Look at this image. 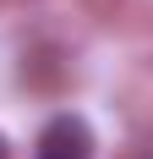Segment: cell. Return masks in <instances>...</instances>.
<instances>
[{
	"label": "cell",
	"mask_w": 153,
	"mask_h": 159,
	"mask_svg": "<svg viewBox=\"0 0 153 159\" xmlns=\"http://www.w3.org/2000/svg\"><path fill=\"white\" fill-rule=\"evenodd\" d=\"M33 159H93V126L82 115H49L38 143H33Z\"/></svg>",
	"instance_id": "1"
},
{
	"label": "cell",
	"mask_w": 153,
	"mask_h": 159,
	"mask_svg": "<svg viewBox=\"0 0 153 159\" xmlns=\"http://www.w3.org/2000/svg\"><path fill=\"white\" fill-rule=\"evenodd\" d=\"M0 159H11V148H6V137H0Z\"/></svg>",
	"instance_id": "2"
}]
</instances>
